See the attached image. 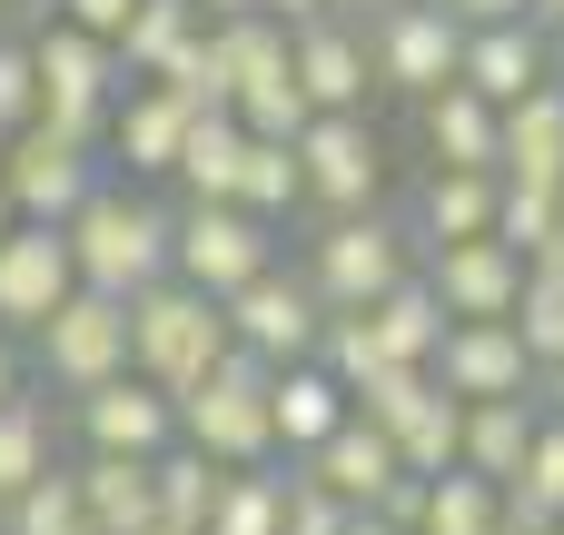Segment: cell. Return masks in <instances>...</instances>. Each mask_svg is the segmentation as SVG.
Masks as SVG:
<instances>
[{"instance_id":"cell-29","label":"cell","mask_w":564,"mask_h":535,"mask_svg":"<svg viewBox=\"0 0 564 535\" xmlns=\"http://www.w3.org/2000/svg\"><path fill=\"white\" fill-rule=\"evenodd\" d=\"M387 447H397V467H406L416 486H436V477H456V457H466V407H456L446 387H426V407H416Z\"/></svg>"},{"instance_id":"cell-48","label":"cell","mask_w":564,"mask_h":535,"mask_svg":"<svg viewBox=\"0 0 564 535\" xmlns=\"http://www.w3.org/2000/svg\"><path fill=\"white\" fill-rule=\"evenodd\" d=\"M496 535H564V526H555V516H516V506H506V526H496Z\"/></svg>"},{"instance_id":"cell-39","label":"cell","mask_w":564,"mask_h":535,"mask_svg":"<svg viewBox=\"0 0 564 535\" xmlns=\"http://www.w3.org/2000/svg\"><path fill=\"white\" fill-rule=\"evenodd\" d=\"M496 238H506L516 258H545V248H555V189L496 179Z\"/></svg>"},{"instance_id":"cell-45","label":"cell","mask_w":564,"mask_h":535,"mask_svg":"<svg viewBox=\"0 0 564 535\" xmlns=\"http://www.w3.org/2000/svg\"><path fill=\"white\" fill-rule=\"evenodd\" d=\"M10 397H30V347H20V338H0V407H10Z\"/></svg>"},{"instance_id":"cell-30","label":"cell","mask_w":564,"mask_h":535,"mask_svg":"<svg viewBox=\"0 0 564 535\" xmlns=\"http://www.w3.org/2000/svg\"><path fill=\"white\" fill-rule=\"evenodd\" d=\"M198 30H208V20H198V0H139V10H129V30H119V79H159Z\"/></svg>"},{"instance_id":"cell-36","label":"cell","mask_w":564,"mask_h":535,"mask_svg":"<svg viewBox=\"0 0 564 535\" xmlns=\"http://www.w3.org/2000/svg\"><path fill=\"white\" fill-rule=\"evenodd\" d=\"M297 199H307V189H297V149H278V139H248V169H238V208H248L258 228H278Z\"/></svg>"},{"instance_id":"cell-16","label":"cell","mask_w":564,"mask_h":535,"mask_svg":"<svg viewBox=\"0 0 564 535\" xmlns=\"http://www.w3.org/2000/svg\"><path fill=\"white\" fill-rule=\"evenodd\" d=\"M456 407H486V397H535V367H525V347H516V328L506 318H466V328H446V347H436V367H426Z\"/></svg>"},{"instance_id":"cell-5","label":"cell","mask_w":564,"mask_h":535,"mask_svg":"<svg viewBox=\"0 0 564 535\" xmlns=\"http://www.w3.org/2000/svg\"><path fill=\"white\" fill-rule=\"evenodd\" d=\"M278 268V228H258L248 208H198V199H178L169 208V278L178 288H198V298H238L248 278H268Z\"/></svg>"},{"instance_id":"cell-6","label":"cell","mask_w":564,"mask_h":535,"mask_svg":"<svg viewBox=\"0 0 564 535\" xmlns=\"http://www.w3.org/2000/svg\"><path fill=\"white\" fill-rule=\"evenodd\" d=\"M297 208H317V218H367V208H387V139H377V119H307L297 129Z\"/></svg>"},{"instance_id":"cell-4","label":"cell","mask_w":564,"mask_h":535,"mask_svg":"<svg viewBox=\"0 0 564 535\" xmlns=\"http://www.w3.org/2000/svg\"><path fill=\"white\" fill-rule=\"evenodd\" d=\"M178 447H198L218 477H238V467H278V437H268V367L228 347V357L178 397Z\"/></svg>"},{"instance_id":"cell-27","label":"cell","mask_w":564,"mask_h":535,"mask_svg":"<svg viewBox=\"0 0 564 535\" xmlns=\"http://www.w3.org/2000/svg\"><path fill=\"white\" fill-rule=\"evenodd\" d=\"M238 169H248V129H238V119H198L188 149H178V199L238 208Z\"/></svg>"},{"instance_id":"cell-8","label":"cell","mask_w":564,"mask_h":535,"mask_svg":"<svg viewBox=\"0 0 564 535\" xmlns=\"http://www.w3.org/2000/svg\"><path fill=\"white\" fill-rule=\"evenodd\" d=\"M367 69H377V89H397V99H436V89H456V69H466V30H456V10H436V0H397V10H377V20H367Z\"/></svg>"},{"instance_id":"cell-56","label":"cell","mask_w":564,"mask_h":535,"mask_svg":"<svg viewBox=\"0 0 564 535\" xmlns=\"http://www.w3.org/2000/svg\"><path fill=\"white\" fill-rule=\"evenodd\" d=\"M0 159H10V129H0Z\"/></svg>"},{"instance_id":"cell-7","label":"cell","mask_w":564,"mask_h":535,"mask_svg":"<svg viewBox=\"0 0 564 535\" xmlns=\"http://www.w3.org/2000/svg\"><path fill=\"white\" fill-rule=\"evenodd\" d=\"M30 367H40V387H59V397H89V387L129 377V308L99 298V288H69L59 318L30 338Z\"/></svg>"},{"instance_id":"cell-44","label":"cell","mask_w":564,"mask_h":535,"mask_svg":"<svg viewBox=\"0 0 564 535\" xmlns=\"http://www.w3.org/2000/svg\"><path fill=\"white\" fill-rule=\"evenodd\" d=\"M456 30H496V20H525V0H446Z\"/></svg>"},{"instance_id":"cell-10","label":"cell","mask_w":564,"mask_h":535,"mask_svg":"<svg viewBox=\"0 0 564 535\" xmlns=\"http://www.w3.org/2000/svg\"><path fill=\"white\" fill-rule=\"evenodd\" d=\"M89 189H99V159H89V149H59L40 119H30V129H10V159H0V199L20 208V228H69Z\"/></svg>"},{"instance_id":"cell-18","label":"cell","mask_w":564,"mask_h":535,"mask_svg":"<svg viewBox=\"0 0 564 535\" xmlns=\"http://www.w3.org/2000/svg\"><path fill=\"white\" fill-rule=\"evenodd\" d=\"M486 109H516L525 89H545L555 79V40L535 30V20H496V30H466V69H456Z\"/></svg>"},{"instance_id":"cell-37","label":"cell","mask_w":564,"mask_h":535,"mask_svg":"<svg viewBox=\"0 0 564 535\" xmlns=\"http://www.w3.org/2000/svg\"><path fill=\"white\" fill-rule=\"evenodd\" d=\"M228 119H238L248 139H278V149H297V129H307L317 109H307V99H297V79L278 69V79H248V89L228 99Z\"/></svg>"},{"instance_id":"cell-57","label":"cell","mask_w":564,"mask_h":535,"mask_svg":"<svg viewBox=\"0 0 564 535\" xmlns=\"http://www.w3.org/2000/svg\"><path fill=\"white\" fill-rule=\"evenodd\" d=\"M149 535H169V526H149Z\"/></svg>"},{"instance_id":"cell-38","label":"cell","mask_w":564,"mask_h":535,"mask_svg":"<svg viewBox=\"0 0 564 535\" xmlns=\"http://www.w3.org/2000/svg\"><path fill=\"white\" fill-rule=\"evenodd\" d=\"M506 506H516V516H555V526H564V417L535 427V447H525V467H516Z\"/></svg>"},{"instance_id":"cell-13","label":"cell","mask_w":564,"mask_h":535,"mask_svg":"<svg viewBox=\"0 0 564 535\" xmlns=\"http://www.w3.org/2000/svg\"><path fill=\"white\" fill-rule=\"evenodd\" d=\"M416 278H426V298L446 308V328H466V318H516V298H525V258H516L506 238L426 248V258H416Z\"/></svg>"},{"instance_id":"cell-33","label":"cell","mask_w":564,"mask_h":535,"mask_svg":"<svg viewBox=\"0 0 564 535\" xmlns=\"http://www.w3.org/2000/svg\"><path fill=\"white\" fill-rule=\"evenodd\" d=\"M506 526V486H486V477H436L426 486V516H416V535H496Z\"/></svg>"},{"instance_id":"cell-15","label":"cell","mask_w":564,"mask_h":535,"mask_svg":"<svg viewBox=\"0 0 564 535\" xmlns=\"http://www.w3.org/2000/svg\"><path fill=\"white\" fill-rule=\"evenodd\" d=\"M79 288V268H69V238L59 228H10L0 238V338H40L50 318H59V298Z\"/></svg>"},{"instance_id":"cell-49","label":"cell","mask_w":564,"mask_h":535,"mask_svg":"<svg viewBox=\"0 0 564 535\" xmlns=\"http://www.w3.org/2000/svg\"><path fill=\"white\" fill-rule=\"evenodd\" d=\"M248 10H258V0H198V20H208V30H218V20H248Z\"/></svg>"},{"instance_id":"cell-12","label":"cell","mask_w":564,"mask_h":535,"mask_svg":"<svg viewBox=\"0 0 564 535\" xmlns=\"http://www.w3.org/2000/svg\"><path fill=\"white\" fill-rule=\"evenodd\" d=\"M288 79H297V99H307L317 119H367V99H377L367 30H357V20H307V30H288Z\"/></svg>"},{"instance_id":"cell-34","label":"cell","mask_w":564,"mask_h":535,"mask_svg":"<svg viewBox=\"0 0 564 535\" xmlns=\"http://www.w3.org/2000/svg\"><path fill=\"white\" fill-rule=\"evenodd\" d=\"M208 50H218V69H228V99H238L248 79H278V69H288V30H278L268 10L218 20V30H208Z\"/></svg>"},{"instance_id":"cell-46","label":"cell","mask_w":564,"mask_h":535,"mask_svg":"<svg viewBox=\"0 0 564 535\" xmlns=\"http://www.w3.org/2000/svg\"><path fill=\"white\" fill-rule=\"evenodd\" d=\"M258 10H268V20H278V30H307V20H337V10H327V0H258Z\"/></svg>"},{"instance_id":"cell-42","label":"cell","mask_w":564,"mask_h":535,"mask_svg":"<svg viewBox=\"0 0 564 535\" xmlns=\"http://www.w3.org/2000/svg\"><path fill=\"white\" fill-rule=\"evenodd\" d=\"M278 535H347V506H337L317 477H297V467H288V526H278Z\"/></svg>"},{"instance_id":"cell-2","label":"cell","mask_w":564,"mask_h":535,"mask_svg":"<svg viewBox=\"0 0 564 535\" xmlns=\"http://www.w3.org/2000/svg\"><path fill=\"white\" fill-rule=\"evenodd\" d=\"M297 278L317 288V308H327V318H367L387 288H406V278H416V228H397L387 208H367V218H317V238H307Z\"/></svg>"},{"instance_id":"cell-52","label":"cell","mask_w":564,"mask_h":535,"mask_svg":"<svg viewBox=\"0 0 564 535\" xmlns=\"http://www.w3.org/2000/svg\"><path fill=\"white\" fill-rule=\"evenodd\" d=\"M347 535H397V526L387 516H347Z\"/></svg>"},{"instance_id":"cell-58","label":"cell","mask_w":564,"mask_h":535,"mask_svg":"<svg viewBox=\"0 0 564 535\" xmlns=\"http://www.w3.org/2000/svg\"><path fill=\"white\" fill-rule=\"evenodd\" d=\"M436 10H446V0H436Z\"/></svg>"},{"instance_id":"cell-28","label":"cell","mask_w":564,"mask_h":535,"mask_svg":"<svg viewBox=\"0 0 564 535\" xmlns=\"http://www.w3.org/2000/svg\"><path fill=\"white\" fill-rule=\"evenodd\" d=\"M50 467H59V417H50V397H10V407H0V506L30 496Z\"/></svg>"},{"instance_id":"cell-47","label":"cell","mask_w":564,"mask_h":535,"mask_svg":"<svg viewBox=\"0 0 564 535\" xmlns=\"http://www.w3.org/2000/svg\"><path fill=\"white\" fill-rule=\"evenodd\" d=\"M535 407H545V417H564V367H545V377H535Z\"/></svg>"},{"instance_id":"cell-40","label":"cell","mask_w":564,"mask_h":535,"mask_svg":"<svg viewBox=\"0 0 564 535\" xmlns=\"http://www.w3.org/2000/svg\"><path fill=\"white\" fill-rule=\"evenodd\" d=\"M317 367H327V377H337V387L357 397V387H367V377H377L387 357H377V338H367V318H327V328H317Z\"/></svg>"},{"instance_id":"cell-54","label":"cell","mask_w":564,"mask_h":535,"mask_svg":"<svg viewBox=\"0 0 564 535\" xmlns=\"http://www.w3.org/2000/svg\"><path fill=\"white\" fill-rule=\"evenodd\" d=\"M555 248H564V189H555Z\"/></svg>"},{"instance_id":"cell-1","label":"cell","mask_w":564,"mask_h":535,"mask_svg":"<svg viewBox=\"0 0 564 535\" xmlns=\"http://www.w3.org/2000/svg\"><path fill=\"white\" fill-rule=\"evenodd\" d=\"M59 238H69L79 288H99V298H119V308L169 278V208H159L149 189H129V179H99Z\"/></svg>"},{"instance_id":"cell-11","label":"cell","mask_w":564,"mask_h":535,"mask_svg":"<svg viewBox=\"0 0 564 535\" xmlns=\"http://www.w3.org/2000/svg\"><path fill=\"white\" fill-rule=\"evenodd\" d=\"M69 427H79V457H129V467H149V457L178 447V397H159L149 377H109V387L69 397Z\"/></svg>"},{"instance_id":"cell-24","label":"cell","mask_w":564,"mask_h":535,"mask_svg":"<svg viewBox=\"0 0 564 535\" xmlns=\"http://www.w3.org/2000/svg\"><path fill=\"white\" fill-rule=\"evenodd\" d=\"M159 467V457H149ZM149 467H129V457H79L69 477H79V506H89V526L99 535H149L159 526V486H149Z\"/></svg>"},{"instance_id":"cell-35","label":"cell","mask_w":564,"mask_h":535,"mask_svg":"<svg viewBox=\"0 0 564 535\" xmlns=\"http://www.w3.org/2000/svg\"><path fill=\"white\" fill-rule=\"evenodd\" d=\"M0 535H99V526H89V506H79V477H69V467H50L30 496H10V506H0Z\"/></svg>"},{"instance_id":"cell-20","label":"cell","mask_w":564,"mask_h":535,"mask_svg":"<svg viewBox=\"0 0 564 535\" xmlns=\"http://www.w3.org/2000/svg\"><path fill=\"white\" fill-rule=\"evenodd\" d=\"M496 179H525V189H564V79L525 89L516 109H496Z\"/></svg>"},{"instance_id":"cell-19","label":"cell","mask_w":564,"mask_h":535,"mask_svg":"<svg viewBox=\"0 0 564 535\" xmlns=\"http://www.w3.org/2000/svg\"><path fill=\"white\" fill-rule=\"evenodd\" d=\"M297 477H317V486H327L347 516H377V506H387V486H397L406 467H397V447H387L367 417H347V427H337L317 457H297Z\"/></svg>"},{"instance_id":"cell-3","label":"cell","mask_w":564,"mask_h":535,"mask_svg":"<svg viewBox=\"0 0 564 535\" xmlns=\"http://www.w3.org/2000/svg\"><path fill=\"white\" fill-rule=\"evenodd\" d=\"M218 357H228L218 298H198V288H178V278H159V288L129 298V377H149L159 397H188Z\"/></svg>"},{"instance_id":"cell-55","label":"cell","mask_w":564,"mask_h":535,"mask_svg":"<svg viewBox=\"0 0 564 535\" xmlns=\"http://www.w3.org/2000/svg\"><path fill=\"white\" fill-rule=\"evenodd\" d=\"M555 79H564V30H555Z\"/></svg>"},{"instance_id":"cell-32","label":"cell","mask_w":564,"mask_h":535,"mask_svg":"<svg viewBox=\"0 0 564 535\" xmlns=\"http://www.w3.org/2000/svg\"><path fill=\"white\" fill-rule=\"evenodd\" d=\"M149 486H159V526H169V535H208V506H218V467H208L198 447H169V457L149 467Z\"/></svg>"},{"instance_id":"cell-17","label":"cell","mask_w":564,"mask_h":535,"mask_svg":"<svg viewBox=\"0 0 564 535\" xmlns=\"http://www.w3.org/2000/svg\"><path fill=\"white\" fill-rule=\"evenodd\" d=\"M188 129H198V119H188L159 79H129V89H119V109H109V159L129 169V189H139V179H178Z\"/></svg>"},{"instance_id":"cell-9","label":"cell","mask_w":564,"mask_h":535,"mask_svg":"<svg viewBox=\"0 0 564 535\" xmlns=\"http://www.w3.org/2000/svg\"><path fill=\"white\" fill-rule=\"evenodd\" d=\"M218 318H228V347H238V357H258L268 377H278V367H307V357H317V328H327V308H317V288H307L297 268L248 278Z\"/></svg>"},{"instance_id":"cell-26","label":"cell","mask_w":564,"mask_h":535,"mask_svg":"<svg viewBox=\"0 0 564 535\" xmlns=\"http://www.w3.org/2000/svg\"><path fill=\"white\" fill-rule=\"evenodd\" d=\"M367 338H377L387 367H436V347H446V308L426 298V278H406V288H387V298L367 308Z\"/></svg>"},{"instance_id":"cell-53","label":"cell","mask_w":564,"mask_h":535,"mask_svg":"<svg viewBox=\"0 0 564 535\" xmlns=\"http://www.w3.org/2000/svg\"><path fill=\"white\" fill-rule=\"evenodd\" d=\"M10 228H20V208H10V199H0V238H10Z\"/></svg>"},{"instance_id":"cell-50","label":"cell","mask_w":564,"mask_h":535,"mask_svg":"<svg viewBox=\"0 0 564 535\" xmlns=\"http://www.w3.org/2000/svg\"><path fill=\"white\" fill-rule=\"evenodd\" d=\"M327 10H337V20H357V30H367V20H377V10H397V0H327Z\"/></svg>"},{"instance_id":"cell-21","label":"cell","mask_w":564,"mask_h":535,"mask_svg":"<svg viewBox=\"0 0 564 535\" xmlns=\"http://www.w3.org/2000/svg\"><path fill=\"white\" fill-rule=\"evenodd\" d=\"M337 427H347V387H337L317 357L268 377V437H278V457H288V467H297V457H317Z\"/></svg>"},{"instance_id":"cell-51","label":"cell","mask_w":564,"mask_h":535,"mask_svg":"<svg viewBox=\"0 0 564 535\" xmlns=\"http://www.w3.org/2000/svg\"><path fill=\"white\" fill-rule=\"evenodd\" d=\"M525 20H535V30L555 40V30H564V0H525Z\"/></svg>"},{"instance_id":"cell-14","label":"cell","mask_w":564,"mask_h":535,"mask_svg":"<svg viewBox=\"0 0 564 535\" xmlns=\"http://www.w3.org/2000/svg\"><path fill=\"white\" fill-rule=\"evenodd\" d=\"M30 69H40V109H79V119H109L119 109V50L69 30V20H40L30 30Z\"/></svg>"},{"instance_id":"cell-25","label":"cell","mask_w":564,"mask_h":535,"mask_svg":"<svg viewBox=\"0 0 564 535\" xmlns=\"http://www.w3.org/2000/svg\"><path fill=\"white\" fill-rule=\"evenodd\" d=\"M416 129H426V159L436 169H496V109L456 79L436 99H416Z\"/></svg>"},{"instance_id":"cell-23","label":"cell","mask_w":564,"mask_h":535,"mask_svg":"<svg viewBox=\"0 0 564 535\" xmlns=\"http://www.w3.org/2000/svg\"><path fill=\"white\" fill-rule=\"evenodd\" d=\"M535 427H545V407L535 397H486V407H466V477H486V486H516V467H525V447H535Z\"/></svg>"},{"instance_id":"cell-41","label":"cell","mask_w":564,"mask_h":535,"mask_svg":"<svg viewBox=\"0 0 564 535\" xmlns=\"http://www.w3.org/2000/svg\"><path fill=\"white\" fill-rule=\"evenodd\" d=\"M40 119V69H30V40H0V129H30Z\"/></svg>"},{"instance_id":"cell-31","label":"cell","mask_w":564,"mask_h":535,"mask_svg":"<svg viewBox=\"0 0 564 535\" xmlns=\"http://www.w3.org/2000/svg\"><path fill=\"white\" fill-rule=\"evenodd\" d=\"M278 526H288V457H278V467H238V477H218L208 535H278Z\"/></svg>"},{"instance_id":"cell-22","label":"cell","mask_w":564,"mask_h":535,"mask_svg":"<svg viewBox=\"0 0 564 535\" xmlns=\"http://www.w3.org/2000/svg\"><path fill=\"white\" fill-rule=\"evenodd\" d=\"M496 238V169H426L416 189V248Z\"/></svg>"},{"instance_id":"cell-43","label":"cell","mask_w":564,"mask_h":535,"mask_svg":"<svg viewBox=\"0 0 564 535\" xmlns=\"http://www.w3.org/2000/svg\"><path fill=\"white\" fill-rule=\"evenodd\" d=\"M129 10H139V0H50V20H69V30H89V40H109V50H119Z\"/></svg>"}]
</instances>
